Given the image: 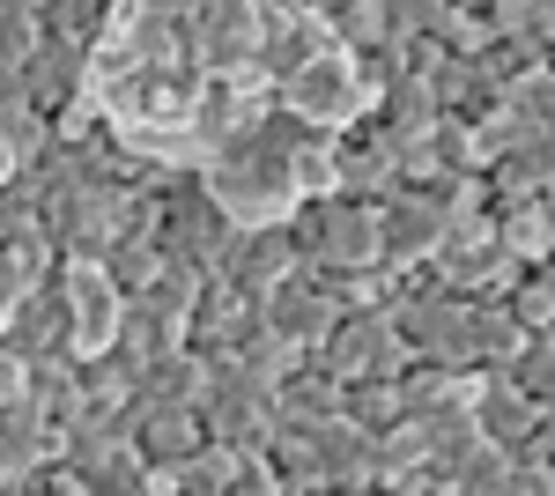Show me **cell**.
I'll use <instances>...</instances> for the list:
<instances>
[{
  "mask_svg": "<svg viewBox=\"0 0 555 496\" xmlns=\"http://www.w3.org/2000/svg\"><path fill=\"white\" fill-rule=\"evenodd\" d=\"M533 290L548 296V319H555V259H541V267H533Z\"/></svg>",
  "mask_w": 555,
  "mask_h": 496,
  "instance_id": "29",
  "label": "cell"
},
{
  "mask_svg": "<svg viewBox=\"0 0 555 496\" xmlns=\"http://www.w3.org/2000/svg\"><path fill=\"white\" fill-rule=\"evenodd\" d=\"M304 133H311V126H304L282 97H267L237 133H222V141L208 149L201 186L215 193V207H222L237 230L282 222V215L297 207V141Z\"/></svg>",
  "mask_w": 555,
  "mask_h": 496,
  "instance_id": "1",
  "label": "cell"
},
{
  "mask_svg": "<svg viewBox=\"0 0 555 496\" xmlns=\"http://www.w3.org/2000/svg\"><path fill=\"white\" fill-rule=\"evenodd\" d=\"M304 193H334V133H304L297 141V201Z\"/></svg>",
  "mask_w": 555,
  "mask_h": 496,
  "instance_id": "27",
  "label": "cell"
},
{
  "mask_svg": "<svg viewBox=\"0 0 555 496\" xmlns=\"http://www.w3.org/2000/svg\"><path fill=\"white\" fill-rule=\"evenodd\" d=\"M38 459H52V422H44V408L23 393V400L0 408V496L23 489V474H30Z\"/></svg>",
  "mask_w": 555,
  "mask_h": 496,
  "instance_id": "20",
  "label": "cell"
},
{
  "mask_svg": "<svg viewBox=\"0 0 555 496\" xmlns=\"http://www.w3.org/2000/svg\"><path fill=\"white\" fill-rule=\"evenodd\" d=\"M15 178V141H8V126H0V186Z\"/></svg>",
  "mask_w": 555,
  "mask_h": 496,
  "instance_id": "30",
  "label": "cell"
},
{
  "mask_svg": "<svg viewBox=\"0 0 555 496\" xmlns=\"http://www.w3.org/2000/svg\"><path fill=\"white\" fill-rule=\"evenodd\" d=\"M8 341L23 348V356H44V348H75V327H67V296H60V267H52V282L38 290H15L8 304Z\"/></svg>",
  "mask_w": 555,
  "mask_h": 496,
  "instance_id": "18",
  "label": "cell"
},
{
  "mask_svg": "<svg viewBox=\"0 0 555 496\" xmlns=\"http://www.w3.org/2000/svg\"><path fill=\"white\" fill-rule=\"evenodd\" d=\"M311 364L334 371L341 385L348 378H392L400 364H408V341H400V327H392L385 304H341V319H334L326 341L311 348Z\"/></svg>",
  "mask_w": 555,
  "mask_h": 496,
  "instance_id": "5",
  "label": "cell"
},
{
  "mask_svg": "<svg viewBox=\"0 0 555 496\" xmlns=\"http://www.w3.org/2000/svg\"><path fill=\"white\" fill-rule=\"evenodd\" d=\"M245 333H259V296L237 290V282H222V275H208L201 296H193V319H185V348H201V356H230Z\"/></svg>",
  "mask_w": 555,
  "mask_h": 496,
  "instance_id": "12",
  "label": "cell"
},
{
  "mask_svg": "<svg viewBox=\"0 0 555 496\" xmlns=\"http://www.w3.org/2000/svg\"><path fill=\"white\" fill-rule=\"evenodd\" d=\"M304 8H319V15H334V8H341V0H304Z\"/></svg>",
  "mask_w": 555,
  "mask_h": 496,
  "instance_id": "32",
  "label": "cell"
},
{
  "mask_svg": "<svg viewBox=\"0 0 555 496\" xmlns=\"http://www.w3.org/2000/svg\"><path fill=\"white\" fill-rule=\"evenodd\" d=\"M60 296H67L75 356H89V348H112V341H119L127 290L112 282V267H104V259H60Z\"/></svg>",
  "mask_w": 555,
  "mask_h": 496,
  "instance_id": "9",
  "label": "cell"
},
{
  "mask_svg": "<svg viewBox=\"0 0 555 496\" xmlns=\"http://www.w3.org/2000/svg\"><path fill=\"white\" fill-rule=\"evenodd\" d=\"M23 393H30V356L0 333V408H8V400H23Z\"/></svg>",
  "mask_w": 555,
  "mask_h": 496,
  "instance_id": "28",
  "label": "cell"
},
{
  "mask_svg": "<svg viewBox=\"0 0 555 496\" xmlns=\"http://www.w3.org/2000/svg\"><path fill=\"white\" fill-rule=\"evenodd\" d=\"M548 67H555V60H548Z\"/></svg>",
  "mask_w": 555,
  "mask_h": 496,
  "instance_id": "36",
  "label": "cell"
},
{
  "mask_svg": "<svg viewBox=\"0 0 555 496\" xmlns=\"http://www.w3.org/2000/svg\"><path fill=\"white\" fill-rule=\"evenodd\" d=\"M341 378L334 371H319L311 356H304L297 371L274 385V422H297V430H311V422H326V415H341Z\"/></svg>",
  "mask_w": 555,
  "mask_h": 496,
  "instance_id": "23",
  "label": "cell"
},
{
  "mask_svg": "<svg viewBox=\"0 0 555 496\" xmlns=\"http://www.w3.org/2000/svg\"><path fill=\"white\" fill-rule=\"evenodd\" d=\"M504 371L533 393V400H555V327H533L526 341H518V356L504 364Z\"/></svg>",
  "mask_w": 555,
  "mask_h": 496,
  "instance_id": "25",
  "label": "cell"
},
{
  "mask_svg": "<svg viewBox=\"0 0 555 496\" xmlns=\"http://www.w3.org/2000/svg\"><path fill=\"white\" fill-rule=\"evenodd\" d=\"M201 385H208V356L178 341V348H156V356L141 364L133 400H141V408H201Z\"/></svg>",
  "mask_w": 555,
  "mask_h": 496,
  "instance_id": "21",
  "label": "cell"
},
{
  "mask_svg": "<svg viewBox=\"0 0 555 496\" xmlns=\"http://www.w3.org/2000/svg\"><path fill=\"white\" fill-rule=\"evenodd\" d=\"M297 275V238H289V222H253V230H237V245L222 259V282H237V290H274V282H289Z\"/></svg>",
  "mask_w": 555,
  "mask_h": 496,
  "instance_id": "15",
  "label": "cell"
},
{
  "mask_svg": "<svg viewBox=\"0 0 555 496\" xmlns=\"http://www.w3.org/2000/svg\"><path fill=\"white\" fill-rule=\"evenodd\" d=\"M311 453H319L326 489H378V437H371L356 415L311 422Z\"/></svg>",
  "mask_w": 555,
  "mask_h": 496,
  "instance_id": "13",
  "label": "cell"
},
{
  "mask_svg": "<svg viewBox=\"0 0 555 496\" xmlns=\"http://www.w3.org/2000/svg\"><path fill=\"white\" fill-rule=\"evenodd\" d=\"M489 215H496V245L512 252L518 267H541L555 252V201L548 193H489Z\"/></svg>",
  "mask_w": 555,
  "mask_h": 496,
  "instance_id": "17",
  "label": "cell"
},
{
  "mask_svg": "<svg viewBox=\"0 0 555 496\" xmlns=\"http://www.w3.org/2000/svg\"><path fill=\"white\" fill-rule=\"evenodd\" d=\"M112 15V0H38V23L44 30H67V38H96Z\"/></svg>",
  "mask_w": 555,
  "mask_h": 496,
  "instance_id": "26",
  "label": "cell"
},
{
  "mask_svg": "<svg viewBox=\"0 0 555 496\" xmlns=\"http://www.w3.org/2000/svg\"><path fill=\"white\" fill-rule=\"evenodd\" d=\"M259 319L282 333V341H297L304 356L326 341V327L341 319V296H334V282H319L311 267H297L289 282H274V290H259Z\"/></svg>",
  "mask_w": 555,
  "mask_h": 496,
  "instance_id": "11",
  "label": "cell"
},
{
  "mask_svg": "<svg viewBox=\"0 0 555 496\" xmlns=\"http://www.w3.org/2000/svg\"><path fill=\"white\" fill-rule=\"evenodd\" d=\"M541 459H548V474H555V445H548V453H541Z\"/></svg>",
  "mask_w": 555,
  "mask_h": 496,
  "instance_id": "34",
  "label": "cell"
},
{
  "mask_svg": "<svg viewBox=\"0 0 555 496\" xmlns=\"http://www.w3.org/2000/svg\"><path fill=\"white\" fill-rule=\"evenodd\" d=\"M8 304H15V290H8V282H0V327H8Z\"/></svg>",
  "mask_w": 555,
  "mask_h": 496,
  "instance_id": "31",
  "label": "cell"
},
{
  "mask_svg": "<svg viewBox=\"0 0 555 496\" xmlns=\"http://www.w3.org/2000/svg\"><path fill=\"white\" fill-rule=\"evenodd\" d=\"M444 207L452 193L444 186H400L378 201V259L385 267H423L437 230H444Z\"/></svg>",
  "mask_w": 555,
  "mask_h": 496,
  "instance_id": "8",
  "label": "cell"
},
{
  "mask_svg": "<svg viewBox=\"0 0 555 496\" xmlns=\"http://www.w3.org/2000/svg\"><path fill=\"white\" fill-rule=\"evenodd\" d=\"M533 8H541V15H555V0H533Z\"/></svg>",
  "mask_w": 555,
  "mask_h": 496,
  "instance_id": "33",
  "label": "cell"
},
{
  "mask_svg": "<svg viewBox=\"0 0 555 496\" xmlns=\"http://www.w3.org/2000/svg\"><path fill=\"white\" fill-rule=\"evenodd\" d=\"M15 82L30 89L44 119H67L89 104V38H67V30H38V44L23 52Z\"/></svg>",
  "mask_w": 555,
  "mask_h": 496,
  "instance_id": "7",
  "label": "cell"
},
{
  "mask_svg": "<svg viewBox=\"0 0 555 496\" xmlns=\"http://www.w3.org/2000/svg\"><path fill=\"white\" fill-rule=\"evenodd\" d=\"M319 44H334V23L319 8H304V0H259V75L267 82H289Z\"/></svg>",
  "mask_w": 555,
  "mask_h": 496,
  "instance_id": "10",
  "label": "cell"
},
{
  "mask_svg": "<svg viewBox=\"0 0 555 496\" xmlns=\"http://www.w3.org/2000/svg\"><path fill=\"white\" fill-rule=\"evenodd\" d=\"M201 430L215 445H267L274 430V385H259L245 364L208 356V385H201Z\"/></svg>",
  "mask_w": 555,
  "mask_h": 496,
  "instance_id": "6",
  "label": "cell"
},
{
  "mask_svg": "<svg viewBox=\"0 0 555 496\" xmlns=\"http://www.w3.org/2000/svg\"><path fill=\"white\" fill-rule=\"evenodd\" d=\"M133 193H141V186L96 178V170L67 178V186H52V193H44V230H52L60 259H104L112 238L133 222Z\"/></svg>",
  "mask_w": 555,
  "mask_h": 496,
  "instance_id": "3",
  "label": "cell"
},
{
  "mask_svg": "<svg viewBox=\"0 0 555 496\" xmlns=\"http://www.w3.org/2000/svg\"><path fill=\"white\" fill-rule=\"evenodd\" d=\"M533 422H541V400L518 385L512 371H474V430L481 437H496V445H526L533 437Z\"/></svg>",
  "mask_w": 555,
  "mask_h": 496,
  "instance_id": "16",
  "label": "cell"
},
{
  "mask_svg": "<svg viewBox=\"0 0 555 496\" xmlns=\"http://www.w3.org/2000/svg\"><path fill=\"white\" fill-rule=\"evenodd\" d=\"M341 415H356L371 437H378V430H392V422L408 415V400H400V371H392V378H348Z\"/></svg>",
  "mask_w": 555,
  "mask_h": 496,
  "instance_id": "24",
  "label": "cell"
},
{
  "mask_svg": "<svg viewBox=\"0 0 555 496\" xmlns=\"http://www.w3.org/2000/svg\"><path fill=\"white\" fill-rule=\"evenodd\" d=\"M467 8H481V0H467Z\"/></svg>",
  "mask_w": 555,
  "mask_h": 496,
  "instance_id": "35",
  "label": "cell"
},
{
  "mask_svg": "<svg viewBox=\"0 0 555 496\" xmlns=\"http://www.w3.org/2000/svg\"><path fill=\"white\" fill-rule=\"evenodd\" d=\"M274 97H282V104H289L304 126L341 133V126H356L363 112H371L378 82L363 75V60H356V52H341V44H319V52L304 60L289 82H274Z\"/></svg>",
  "mask_w": 555,
  "mask_h": 496,
  "instance_id": "4",
  "label": "cell"
},
{
  "mask_svg": "<svg viewBox=\"0 0 555 496\" xmlns=\"http://www.w3.org/2000/svg\"><path fill=\"white\" fill-rule=\"evenodd\" d=\"M518 341H526V327H518L496 296H467L460 341H452V364H460V371H504V364L518 356Z\"/></svg>",
  "mask_w": 555,
  "mask_h": 496,
  "instance_id": "14",
  "label": "cell"
},
{
  "mask_svg": "<svg viewBox=\"0 0 555 496\" xmlns=\"http://www.w3.org/2000/svg\"><path fill=\"white\" fill-rule=\"evenodd\" d=\"M127 445L164 474V467H178L185 453H201V445H208V430H201V408H133Z\"/></svg>",
  "mask_w": 555,
  "mask_h": 496,
  "instance_id": "22",
  "label": "cell"
},
{
  "mask_svg": "<svg viewBox=\"0 0 555 496\" xmlns=\"http://www.w3.org/2000/svg\"><path fill=\"white\" fill-rule=\"evenodd\" d=\"M429 89H437V112H444V119H467V126H481L489 112H496V97H504V89L489 82V67H481L474 52H444V44H437Z\"/></svg>",
  "mask_w": 555,
  "mask_h": 496,
  "instance_id": "19",
  "label": "cell"
},
{
  "mask_svg": "<svg viewBox=\"0 0 555 496\" xmlns=\"http://www.w3.org/2000/svg\"><path fill=\"white\" fill-rule=\"evenodd\" d=\"M289 238H297V267L326 275V282H348L363 267H378V207L356 201V193H304L289 215Z\"/></svg>",
  "mask_w": 555,
  "mask_h": 496,
  "instance_id": "2",
  "label": "cell"
}]
</instances>
